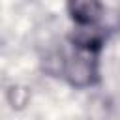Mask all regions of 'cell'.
<instances>
[{
  "label": "cell",
  "instance_id": "cell-1",
  "mask_svg": "<svg viewBox=\"0 0 120 120\" xmlns=\"http://www.w3.org/2000/svg\"><path fill=\"white\" fill-rule=\"evenodd\" d=\"M98 49L75 47V52L64 62L62 73L71 86L86 88L98 81Z\"/></svg>",
  "mask_w": 120,
  "mask_h": 120
},
{
  "label": "cell",
  "instance_id": "cell-2",
  "mask_svg": "<svg viewBox=\"0 0 120 120\" xmlns=\"http://www.w3.org/2000/svg\"><path fill=\"white\" fill-rule=\"evenodd\" d=\"M68 11L81 28L96 26L103 17L101 0H68Z\"/></svg>",
  "mask_w": 120,
  "mask_h": 120
},
{
  "label": "cell",
  "instance_id": "cell-3",
  "mask_svg": "<svg viewBox=\"0 0 120 120\" xmlns=\"http://www.w3.org/2000/svg\"><path fill=\"white\" fill-rule=\"evenodd\" d=\"M28 98H30V94H28L26 88H21V86H11L9 88V103L13 107H24Z\"/></svg>",
  "mask_w": 120,
  "mask_h": 120
}]
</instances>
